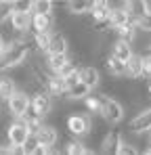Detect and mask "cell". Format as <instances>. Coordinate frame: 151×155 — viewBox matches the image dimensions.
<instances>
[{"label": "cell", "mask_w": 151, "mask_h": 155, "mask_svg": "<svg viewBox=\"0 0 151 155\" xmlns=\"http://www.w3.org/2000/svg\"><path fill=\"white\" fill-rule=\"evenodd\" d=\"M136 153H139V147H136L132 140H128V138L122 136V140H120V145H118L116 155H136Z\"/></svg>", "instance_id": "d4e9b609"}, {"label": "cell", "mask_w": 151, "mask_h": 155, "mask_svg": "<svg viewBox=\"0 0 151 155\" xmlns=\"http://www.w3.org/2000/svg\"><path fill=\"white\" fill-rule=\"evenodd\" d=\"M32 107H34L40 115L46 117V115L52 113V109H55V99L46 92V88H42V90H38V92L32 94Z\"/></svg>", "instance_id": "277c9868"}, {"label": "cell", "mask_w": 151, "mask_h": 155, "mask_svg": "<svg viewBox=\"0 0 151 155\" xmlns=\"http://www.w3.org/2000/svg\"><path fill=\"white\" fill-rule=\"evenodd\" d=\"M63 80H65V84H67V88H69L72 84H76V82H80V67H78L76 71H72L69 76H65Z\"/></svg>", "instance_id": "1f68e13d"}, {"label": "cell", "mask_w": 151, "mask_h": 155, "mask_svg": "<svg viewBox=\"0 0 151 155\" xmlns=\"http://www.w3.org/2000/svg\"><path fill=\"white\" fill-rule=\"evenodd\" d=\"M44 88H46V92H49L52 99H65V94H67V84H65V80L61 76H57V74H52V76L46 80Z\"/></svg>", "instance_id": "ba28073f"}, {"label": "cell", "mask_w": 151, "mask_h": 155, "mask_svg": "<svg viewBox=\"0 0 151 155\" xmlns=\"http://www.w3.org/2000/svg\"><path fill=\"white\" fill-rule=\"evenodd\" d=\"M17 88H19V86H17V82L13 80L11 74H6V71L0 74V99H2V101H6Z\"/></svg>", "instance_id": "d6986e66"}, {"label": "cell", "mask_w": 151, "mask_h": 155, "mask_svg": "<svg viewBox=\"0 0 151 155\" xmlns=\"http://www.w3.org/2000/svg\"><path fill=\"white\" fill-rule=\"evenodd\" d=\"M105 69H107V74L111 78H126V61H122V59H118L116 54H107L105 57Z\"/></svg>", "instance_id": "8fae6325"}, {"label": "cell", "mask_w": 151, "mask_h": 155, "mask_svg": "<svg viewBox=\"0 0 151 155\" xmlns=\"http://www.w3.org/2000/svg\"><path fill=\"white\" fill-rule=\"evenodd\" d=\"M52 0H34L32 4V13H52Z\"/></svg>", "instance_id": "484cf974"}, {"label": "cell", "mask_w": 151, "mask_h": 155, "mask_svg": "<svg viewBox=\"0 0 151 155\" xmlns=\"http://www.w3.org/2000/svg\"><path fill=\"white\" fill-rule=\"evenodd\" d=\"M151 128V105H145L141 111H136L134 117H130L128 130L130 132H149Z\"/></svg>", "instance_id": "5b68a950"}, {"label": "cell", "mask_w": 151, "mask_h": 155, "mask_svg": "<svg viewBox=\"0 0 151 155\" xmlns=\"http://www.w3.org/2000/svg\"><path fill=\"white\" fill-rule=\"evenodd\" d=\"M145 97H147V101L151 103V80L147 82V86H145Z\"/></svg>", "instance_id": "d6a6232c"}, {"label": "cell", "mask_w": 151, "mask_h": 155, "mask_svg": "<svg viewBox=\"0 0 151 155\" xmlns=\"http://www.w3.org/2000/svg\"><path fill=\"white\" fill-rule=\"evenodd\" d=\"M11 27L15 31H27L32 25V13H21V11H13L11 19H8Z\"/></svg>", "instance_id": "9a60e30c"}, {"label": "cell", "mask_w": 151, "mask_h": 155, "mask_svg": "<svg viewBox=\"0 0 151 155\" xmlns=\"http://www.w3.org/2000/svg\"><path fill=\"white\" fill-rule=\"evenodd\" d=\"M143 78L151 80V52L143 54Z\"/></svg>", "instance_id": "4dcf8cb0"}, {"label": "cell", "mask_w": 151, "mask_h": 155, "mask_svg": "<svg viewBox=\"0 0 151 155\" xmlns=\"http://www.w3.org/2000/svg\"><path fill=\"white\" fill-rule=\"evenodd\" d=\"M90 92H92V88H88V86L80 80V82H76V84H72V86L67 88L65 99H67V101H84V97H88Z\"/></svg>", "instance_id": "e0dca14e"}, {"label": "cell", "mask_w": 151, "mask_h": 155, "mask_svg": "<svg viewBox=\"0 0 151 155\" xmlns=\"http://www.w3.org/2000/svg\"><path fill=\"white\" fill-rule=\"evenodd\" d=\"M69 59H72L69 52H52V54H46V65H49V69L52 74H57Z\"/></svg>", "instance_id": "44dd1931"}, {"label": "cell", "mask_w": 151, "mask_h": 155, "mask_svg": "<svg viewBox=\"0 0 151 155\" xmlns=\"http://www.w3.org/2000/svg\"><path fill=\"white\" fill-rule=\"evenodd\" d=\"M109 25H111V29H116V27L124 25L126 21L130 19V15H128V11H126L122 4H118V6H111V11H109Z\"/></svg>", "instance_id": "ac0fdd59"}, {"label": "cell", "mask_w": 151, "mask_h": 155, "mask_svg": "<svg viewBox=\"0 0 151 155\" xmlns=\"http://www.w3.org/2000/svg\"><path fill=\"white\" fill-rule=\"evenodd\" d=\"M120 140H122V134L118 130H107L103 134V138H101V151L103 153H116Z\"/></svg>", "instance_id": "7c38bea8"}, {"label": "cell", "mask_w": 151, "mask_h": 155, "mask_svg": "<svg viewBox=\"0 0 151 155\" xmlns=\"http://www.w3.org/2000/svg\"><path fill=\"white\" fill-rule=\"evenodd\" d=\"M13 15V0H0V23L8 21Z\"/></svg>", "instance_id": "4316f807"}, {"label": "cell", "mask_w": 151, "mask_h": 155, "mask_svg": "<svg viewBox=\"0 0 151 155\" xmlns=\"http://www.w3.org/2000/svg\"><path fill=\"white\" fill-rule=\"evenodd\" d=\"M101 117L105 120V124L109 126H116L124 120V103L109 97V94H103V109H101Z\"/></svg>", "instance_id": "7a4b0ae2"}, {"label": "cell", "mask_w": 151, "mask_h": 155, "mask_svg": "<svg viewBox=\"0 0 151 155\" xmlns=\"http://www.w3.org/2000/svg\"><path fill=\"white\" fill-rule=\"evenodd\" d=\"M67 11L74 17H82L90 11V0H67Z\"/></svg>", "instance_id": "603a6c76"}, {"label": "cell", "mask_w": 151, "mask_h": 155, "mask_svg": "<svg viewBox=\"0 0 151 155\" xmlns=\"http://www.w3.org/2000/svg\"><path fill=\"white\" fill-rule=\"evenodd\" d=\"M147 52H151V44H149V51H147Z\"/></svg>", "instance_id": "8d00e7d4"}, {"label": "cell", "mask_w": 151, "mask_h": 155, "mask_svg": "<svg viewBox=\"0 0 151 155\" xmlns=\"http://www.w3.org/2000/svg\"><path fill=\"white\" fill-rule=\"evenodd\" d=\"M52 27H55V13H32V25H29L32 34L52 31Z\"/></svg>", "instance_id": "8992f818"}, {"label": "cell", "mask_w": 151, "mask_h": 155, "mask_svg": "<svg viewBox=\"0 0 151 155\" xmlns=\"http://www.w3.org/2000/svg\"><path fill=\"white\" fill-rule=\"evenodd\" d=\"M149 132H151V128H149Z\"/></svg>", "instance_id": "74e56055"}, {"label": "cell", "mask_w": 151, "mask_h": 155, "mask_svg": "<svg viewBox=\"0 0 151 155\" xmlns=\"http://www.w3.org/2000/svg\"><path fill=\"white\" fill-rule=\"evenodd\" d=\"M65 128L76 138H84L92 130V115L90 113H72L65 117Z\"/></svg>", "instance_id": "6da1fadb"}, {"label": "cell", "mask_w": 151, "mask_h": 155, "mask_svg": "<svg viewBox=\"0 0 151 155\" xmlns=\"http://www.w3.org/2000/svg\"><path fill=\"white\" fill-rule=\"evenodd\" d=\"M32 4H34V0H13V11L32 13Z\"/></svg>", "instance_id": "f546056e"}, {"label": "cell", "mask_w": 151, "mask_h": 155, "mask_svg": "<svg viewBox=\"0 0 151 155\" xmlns=\"http://www.w3.org/2000/svg\"><path fill=\"white\" fill-rule=\"evenodd\" d=\"M132 52H134V48H132V44H130L128 40L116 38V40L111 42V54H116V57L122 59V61H128Z\"/></svg>", "instance_id": "2e32d148"}, {"label": "cell", "mask_w": 151, "mask_h": 155, "mask_svg": "<svg viewBox=\"0 0 151 155\" xmlns=\"http://www.w3.org/2000/svg\"><path fill=\"white\" fill-rule=\"evenodd\" d=\"M65 153L67 155H86V153H95L90 147H86L84 140L76 138V140H67L65 143Z\"/></svg>", "instance_id": "7402d4cb"}, {"label": "cell", "mask_w": 151, "mask_h": 155, "mask_svg": "<svg viewBox=\"0 0 151 155\" xmlns=\"http://www.w3.org/2000/svg\"><path fill=\"white\" fill-rule=\"evenodd\" d=\"M136 34H139V27H136V21H134L132 17L126 21L124 25L116 27V36H118V38H122V40H128L130 44H132V40L136 38Z\"/></svg>", "instance_id": "ffe728a7"}, {"label": "cell", "mask_w": 151, "mask_h": 155, "mask_svg": "<svg viewBox=\"0 0 151 155\" xmlns=\"http://www.w3.org/2000/svg\"><path fill=\"white\" fill-rule=\"evenodd\" d=\"M84 107L90 115H101V109H103V97L99 94H88L84 97Z\"/></svg>", "instance_id": "cb8c5ba5"}, {"label": "cell", "mask_w": 151, "mask_h": 155, "mask_svg": "<svg viewBox=\"0 0 151 155\" xmlns=\"http://www.w3.org/2000/svg\"><path fill=\"white\" fill-rule=\"evenodd\" d=\"M38 147H40V143H38V138L32 134V136L23 143V155H36L38 153Z\"/></svg>", "instance_id": "83f0119b"}, {"label": "cell", "mask_w": 151, "mask_h": 155, "mask_svg": "<svg viewBox=\"0 0 151 155\" xmlns=\"http://www.w3.org/2000/svg\"><path fill=\"white\" fill-rule=\"evenodd\" d=\"M52 52H69V38L63 31H52L46 54H52Z\"/></svg>", "instance_id": "4fadbf2b"}, {"label": "cell", "mask_w": 151, "mask_h": 155, "mask_svg": "<svg viewBox=\"0 0 151 155\" xmlns=\"http://www.w3.org/2000/svg\"><path fill=\"white\" fill-rule=\"evenodd\" d=\"M126 78L128 80H139L143 78V54L141 52H132L130 59L126 61Z\"/></svg>", "instance_id": "30bf717a"}, {"label": "cell", "mask_w": 151, "mask_h": 155, "mask_svg": "<svg viewBox=\"0 0 151 155\" xmlns=\"http://www.w3.org/2000/svg\"><path fill=\"white\" fill-rule=\"evenodd\" d=\"M29 105H32V97H29V92H25L23 88H17V90L6 99L8 115H13V117H21V113H23Z\"/></svg>", "instance_id": "3957f363"}, {"label": "cell", "mask_w": 151, "mask_h": 155, "mask_svg": "<svg viewBox=\"0 0 151 155\" xmlns=\"http://www.w3.org/2000/svg\"><path fill=\"white\" fill-rule=\"evenodd\" d=\"M147 145H149V147L145 149V153H149V155H151V132H149V143H147Z\"/></svg>", "instance_id": "e575fe53"}, {"label": "cell", "mask_w": 151, "mask_h": 155, "mask_svg": "<svg viewBox=\"0 0 151 155\" xmlns=\"http://www.w3.org/2000/svg\"><path fill=\"white\" fill-rule=\"evenodd\" d=\"M2 103H4V101H2V99H0V113H2Z\"/></svg>", "instance_id": "d590c367"}, {"label": "cell", "mask_w": 151, "mask_h": 155, "mask_svg": "<svg viewBox=\"0 0 151 155\" xmlns=\"http://www.w3.org/2000/svg\"><path fill=\"white\" fill-rule=\"evenodd\" d=\"M80 80L88 88H97L101 84V71L95 65H84V67H80Z\"/></svg>", "instance_id": "5bb4252c"}, {"label": "cell", "mask_w": 151, "mask_h": 155, "mask_svg": "<svg viewBox=\"0 0 151 155\" xmlns=\"http://www.w3.org/2000/svg\"><path fill=\"white\" fill-rule=\"evenodd\" d=\"M134 21H136V27H139L141 31H147V34H151V11H149V13H145L143 17L134 19Z\"/></svg>", "instance_id": "f1b7e54d"}, {"label": "cell", "mask_w": 151, "mask_h": 155, "mask_svg": "<svg viewBox=\"0 0 151 155\" xmlns=\"http://www.w3.org/2000/svg\"><path fill=\"white\" fill-rule=\"evenodd\" d=\"M34 136L38 138L40 145H46V147H55L59 143V130H57V126L55 124H46V122L36 130Z\"/></svg>", "instance_id": "52a82bcc"}, {"label": "cell", "mask_w": 151, "mask_h": 155, "mask_svg": "<svg viewBox=\"0 0 151 155\" xmlns=\"http://www.w3.org/2000/svg\"><path fill=\"white\" fill-rule=\"evenodd\" d=\"M4 44H6V40H4V36L0 34V52H2V48H4Z\"/></svg>", "instance_id": "836d02e7"}, {"label": "cell", "mask_w": 151, "mask_h": 155, "mask_svg": "<svg viewBox=\"0 0 151 155\" xmlns=\"http://www.w3.org/2000/svg\"><path fill=\"white\" fill-rule=\"evenodd\" d=\"M120 4L128 11V15H130L132 19H139V17H143L145 13L151 11L149 0H122Z\"/></svg>", "instance_id": "9c48e42d"}]
</instances>
